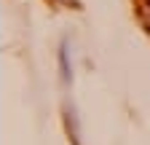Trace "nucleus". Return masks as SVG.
Masks as SVG:
<instances>
[{"mask_svg":"<svg viewBox=\"0 0 150 145\" xmlns=\"http://www.w3.org/2000/svg\"><path fill=\"white\" fill-rule=\"evenodd\" d=\"M145 3H147V6H150V0H145Z\"/></svg>","mask_w":150,"mask_h":145,"instance_id":"f257e3e1","label":"nucleus"}]
</instances>
